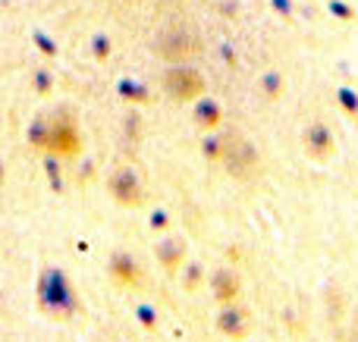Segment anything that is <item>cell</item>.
<instances>
[{"label": "cell", "instance_id": "obj_3", "mask_svg": "<svg viewBox=\"0 0 358 342\" xmlns=\"http://www.w3.org/2000/svg\"><path fill=\"white\" fill-rule=\"evenodd\" d=\"M217 299H223V302H229V299H236V292H239V276L233 274V270H220L217 274Z\"/></svg>", "mask_w": 358, "mask_h": 342}, {"label": "cell", "instance_id": "obj_1", "mask_svg": "<svg viewBox=\"0 0 358 342\" xmlns=\"http://www.w3.org/2000/svg\"><path fill=\"white\" fill-rule=\"evenodd\" d=\"M223 167L229 170V176H236V179H255V173H258L261 167V157L258 151H255V144L248 142L245 135H239V132H233V135L223 138Z\"/></svg>", "mask_w": 358, "mask_h": 342}, {"label": "cell", "instance_id": "obj_2", "mask_svg": "<svg viewBox=\"0 0 358 342\" xmlns=\"http://www.w3.org/2000/svg\"><path fill=\"white\" fill-rule=\"evenodd\" d=\"M220 330L227 333V336H233V339H242V336H245V330H248L245 311L227 305V308H223V318H220Z\"/></svg>", "mask_w": 358, "mask_h": 342}]
</instances>
